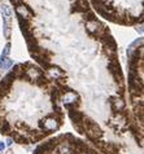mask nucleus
<instances>
[{"label": "nucleus", "mask_w": 144, "mask_h": 154, "mask_svg": "<svg viewBox=\"0 0 144 154\" xmlns=\"http://www.w3.org/2000/svg\"><path fill=\"white\" fill-rule=\"evenodd\" d=\"M47 70H48L49 77L53 78V79H56V80H59V79H61V78L65 77V72L62 71L60 68H57V66H49Z\"/></svg>", "instance_id": "7"}, {"label": "nucleus", "mask_w": 144, "mask_h": 154, "mask_svg": "<svg viewBox=\"0 0 144 154\" xmlns=\"http://www.w3.org/2000/svg\"><path fill=\"white\" fill-rule=\"evenodd\" d=\"M39 126H40V128L43 131H46L44 135H47V134H51V132L56 131V129H59V127L61 126V119L56 117H47L39 122Z\"/></svg>", "instance_id": "2"}, {"label": "nucleus", "mask_w": 144, "mask_h": 154, "mask_svg": "<svg viewBox=\"0 0 144 154\" xmlns=\"http://www.w3.org/2000/svg\"><path fill=\"white\" fill-rule=\"evenodd\" d=\"M69 117H70L73 124H82L85 114H83L82 111H79L78 109H70V110H69Z\"/></svg>", "instance_id": "6"}, {"label": "nucleus", "mask_w": 144, "mask_h": 154, "mask_svg": "<svg viewBox=\"0 0 144 154\" xmlns=\"http://www.w3.org/2000/svg\"><path fill=\"white\" fill-rule=\"evenodd\" d=\"M12 143H13V140H12V139L9 137V139H8V140H7V145H8V146H11V145H12Z\"/></svg>", "instance_id": "15"}, {"label": "nucleus", "mask_w": 144, "mask_h": 154, "mask_svg": "<svg viewBox=\"0 0 144 154\" xmlns=\"http://www.w3.org/2000/svg\"><path fill=\"white\" fill-rule=\"evenodd\" d=\"M143 41H144V39H143V38H139V39H136V40H134L133 43H131L130 48H131V49H133V48L135 47V45H140V44L143 43Z\"/></svg>", "instance_id": "12"}, {"label": "nucleus", "mask_w": 144, "mask_h": 154, "mask_svg": "<svg viewBox=\"0 0 144 154\" xmlns=\"http://www.w3.org/2000/svg\"><path fill=\"white\" fill-rule=\"evenodd\" d=\"M11 8L8 5H3V31H4V36L5 38H9L11 34V27H9V20H11Z\"/></svg>", "instance_id": "3"}, {"label": "nucleus", "mask_w": 144, "mask_h": 154, "mask_svg": "<svg viewBox=\"0 0 144 154\" xmlns=\"http://www.w3.org/2000/svg\"><path fill=\"white\" fill-rule=\"evenodd\" d=\"M16 12H17V16H18L20 18L26 20V21H29L30 18L34 16V12L30 9V7L22 4V3H20V4L16 5Z\"/></svg>", "instance_id": "4"}, {"label": "nucleus", "mask_w": 144, "mask_h": 154, "mask_svg": "<svg viewBox=\"0 0 144 154\" xmlns=\"http://www.w3.org/2000/svg\"><path fill=\"white\" fill-rule=\"evenodd\" d=\"M109 104L114 113H121V111L125 110V101L121 97H110Z\"/></svg>", "instance_id": "5"}, {"label": "nucleus", "mask_w": 144, "mask_h": 154, "mask_svg": "<svg viewBox=\"0 0 144 154\" xmlns=\"http://www.w3.org/2000/svg\"><path fill=\"white\" fill-rule=\"evenodd\" d=\"M5 149V144L4 143H0V153H3Z\"/></svg>", "instance_id": "14"}, {"label": "nucleus", "mask_w": 144, "mask_h": 154, "mask_svg": "<svg viewBox=\"0 0 144 154\" xmlns=\"http://www.w3.org/2000/svg\"><path fill=\"white\" fill-rule=\"evenodd\" d=\"M135 29H136L138 32L143 34V32H144V23H140V25H138V27H135Z\"/></svg>", "instance_id": "13"}, {"label": "nucleus", "mask_w": 144, "mask_h": 154, "mask_svg": "<svg viewBox=\"0 0 144 154\" xmlns=\"http://www.w3.org/2000/svg\"><path fill=\"white\" fill-rule=\"evenodd\" d=\"M9 131H11L9 123H8L7 120H3V122L0 123V132H1V134H9Z\"/></svg>", "instance_id": "9"}, {"label": "nucleus", "mask_w": 144, "mask_h": 154, "mask_svg": "<svg viewBox=\"0 0 144 154\" xmlns=\"http://www.w3.org/2000/svg\"><path fill=\"white\" fill-rule=\"evenodd\" d=\"M83 127H85V132L92 143H95L96 140H100L103 137V135H104L103 129L91 118H87V117L83 118Z\"/></svg>", "instance_id": "1"}, {"label": "nucleus", "mask_w": 144, "mask_h": 154, "mask_svg": "<svg viewBox=\"0 0 144 154\" xmlns=\"http://www.w3.org/2000/svg\"><path fill=\"white\" fill-rule=\"evenodd\" d=\"M12 65H13V61H12L11 58H7V60L4 61V63H3L1 69H4V70H8V69H9Z\"/></svg>", "instance_id": "11"}, {"label": "nucleus", "mask_w": 144, "mask_h": 154, "mask_svg": "<svg viewBox=\"0 0 144 154\" xmlns=\"http://www.w3.org/2000/svg\"><path fill=\"white\" fill-rule=\"evenodd\" d=\"M134 54H135V56H136L139 60H144V45H140V47H138L136 52H135Z\"/></svg>", "instance_id": "10"}, {"label": "nucleus", "mask_w": 144, "mask_h": 154, "mask_svg": "<svg viewBox=\"0 0 144 154\" xmlns=\"http://www.w3.org/2000/svg\"><path fill=\"white\" fill-rule=\"evenodd\" d=\"M100 26H101V23H99L96 20L86 22V30H87V31H88L91 35H95L96 32H97V30L100 29Z\"/></svg>", "instance_id": "8"}]
</instances>
